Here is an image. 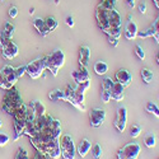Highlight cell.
I'll use <instances>...</instances> for the list:
<instances>
[{
  "label": "cell",
  "instance_id": "cell-35",
  "mask_svg": "<svg viewBox=\"0 0 159 159\" xmlns=\"http://www.w3.org/2000/svg\"><path fill=\"white\" fill-rule=\"evenodd\" d=\"M136 37H139V38H148V37H153V27L150 25V27H149V28H147V30H144V31H139Z\"/></svg>",
  "mask_w": 159,
  "mask_h": 159
},
{
  "label": "cell",
  "instance_id": "cell-32",
  "mask_svg": "<svg viewBox=\"0 0 159 159\" xmlns=\"http://www.w3.org/2000/svg\"><path fill=\"white\" fill-rule=\"evenodd\" d=\"M36 113L31 106H27V111H25V122H34L36 120Z\"/></svg>",
  "mask_w": 159,
  "mask_h": 159
},
{
  "label": "cell",
  "instance_id": "cell-46",
  "mask_svg": "<svg viewBox=\"0 0 159 159\" xmlns=\"http://www.w3.org/2000/svg\"><path fill=\"white\" fill-rule=\"evenodd\" d=\"M138 8H139V11L141 13V14H145V13H147V4L145 3H140L138 5Z\"/></svg>",
  "mask_w": 159,
  "mask_h": 159
},
{
  "label": "cell",
  "instance_id": "cell-11",
  "mask_svg": "<svg viewBox=\"0 0 159 159\" xmlns=\"http://www.w3.org/2000/svg\"><path fill=\"white\" fill-rule=\"evenodd\" d=\"M129 20L125 25V30H124V34L126 37V39L131 41V39H135L136 36H138V32H139V28H138V23L131 18V16L127 17Z\"/></svg>",
  "mask_w": 159,
  "mask_h": 159
},
{
  "label": "cell",
  "instance_id": "cell-21",
  "mask_svg": "<svg viewBox=\"0 0 159 159\" xmlns=\"http://www.w3.org/2000/svg\"><path fill=\"white\" fill-rule=\"evenodd\" d=\"M31 107L33 108V111H34V113H36V116L38 117V116H42V115H45L46 113V107H45V104L41 102V101H38V99H34V101H32L31 102Z\"/></svg>",
  "mask_w": 159,
  "mask_h": 159
},
{
  "label": "cell",
  "instance_id": "cell-42",
  "mask_svg": "<svg viewBox=\"0 0 159 159\" xmlns=\"http://www.w3.org/2000/svg\"><path fill=\"white\" fill-rule=\"evenodd\" d=\"M8 14L10 18H17L18 16V8L17 7H10L9 10H8Z\"/></svg>",
  "mask_w": 159,
  "mask_h": 159
},
{
  "label": "cell",
  "instance_id": "cell-22",
  "mask_svg": "<svg viewBox=\"0 0 159 159\" xmlns=\"http://www.w3.org/2000/svg\"><path fill=\"white\" fill-rule=\"evenodd\" d=\"M93 69H94V71H96L97 75H104L108 71V65H107V62L99 60V61H97V62L94 64Z\"/></svg>",
  "mask_w": 159,
  "mask_h": 159
},
{
  "label": "cell",
  "instance_id": "cell-44",
  "mask_svg": "<svg viewBox=\"0 0 159 159\" xmlns=\"http://www.w3.org/2000/svg\"><path fill=\"white\" fill-rule=\"evenodd\" d=\"M33 159H50V157H48L47 154H45V153H41V152H38V150H37L36 157H34Z\"/></svg>",
  "mask_w": 159,
  "mask_h": 159
},
{
  "label": "cell",
  "instance_id": "cell-43",
  "mask_svg": "<svg viewBox=\"0 0 159 159\" xmlns=\"http://www.w3.org/2000/svg\"><path fill=\"white\" fill-rule=\"evenodd\" d=\"M25 68H27V65H22V66H19V68L16 69V75L18 76V79L25 73Z\"/></svg>",
  "mask_w": 159,
  "mask_h": 159
},
{
  "label": "cell",
  "instance_id": "cell-26",
  "mask_svg": "<svg viewBox=\"0 0 159 159\" xmlns=\"http://www.w3.org/2000/svg\"><path fill=\"white\" fill-rule=\"evenodd\" d=\"M145 110H147L149 113H152V115H154L155 117L159 118V107L154 102H148L147 106H145Z\"/></svg>",
  "mask_w": 159,
  "mask_h": 159
},
{
  "label": "cell",
  "instance_id": "cell-23",
  "mask_svg": "<svg viewBox=\"0 0 159 159\" xmlns=\"http://www.w3.org/2000/svg\"><path fill=\"white\" fill-rule=\"evenodd\" d=\"M140 75H141V78H143V80H144L145 84H150V83L153 82L154 75H153V71H152L150 69H148V68H143L141 71H140Z\"/></svg>",
  "mask_w": 159,
  "mask_h": 159
},
{
  "label": "cell",
  "instance_id": "cell-45",
  "mask_svg": "<svg viewBox=\"0 0 159 159\" xmlns=\"http://www.w3.org/2000/svg\"><path fill=\"white\" fill-rule=\"evenodd\" d=\"M108 42H110L113 47H117V46H118V38H115V37L108 36Z\"/></svg>",
  "mask_w": 159,
  "mask_h": 159
},
{
  "label": "cell",
  "instance_id": "cell-37",
  "mask_svg": "<svg viewBox=\"0 0 159 159\" xmlns=\"http://www.w3.org/2000/svg\"><path fill=\"white\" fill-rule=\"evenodd\" d=\"M11 41V38H9L5 33H4V31H2V32H0V47H4V46H7L9 42Z\"/></svg>",
  "mask_w": 159,
  "mask_h": 159
},
{
  "label": "cell",
  "instance_id": "cell-31",
  "mask_svg": "<svg viewBox=\"0 0 159 159\" xmlns=\"http://www.w3.org/2000/svg\"><path fill=\"white\" fill-rule=\"evenodd\" d=\"M152 27H153V38L155 39L157 43H159V17H157L154 23L152 24Z\"/></svg>",
  "mask_w": 159,
  "mask_h": 159
},
{
  "label": "cell",
  "instance_id": "cell-2",
  "mask_svg": "<svg viewBox=\"0 0 159 159\" xmlns=\"http://www.w3.org/2000/svg\"><path fill=\"white\" fill-rule=\"evenodd\" d=\"M22 104H23V99H22L19 90L16 88V85L8 89L3 98V111L9 115H13L14 111Z\"/></svg>",
  "mask_w": 159,
  "mask_h": 159
},
{
  "label": "cell",
  "instance_id": "cell-8",
  "mask_svg": "<svg viewBox=\"0 0 159 159\" xmlns=\"http://www.w3.org/2000/svg\"><path fill=\"white\" fill-rule=\"evenodd\" d=\"M113 9V8H112ZM108 13H110V8H106L103 4H98L96 8V19H97V24L98 27L104 32L106 30L110 28V23H108Z\"/></svg>",
  "mask_w": 159,
  "mask_h": 159
},
{
  "label": "cell",
  "instance_id": "cell-49",
  "mask_svg": "<svg viewBox=\"0 0 159 159\" xmlns=\"http://www.w3.org/2000/svg\"><path fill=\"white\" fill-rule=\"evenodd\" d=\"M153 3H154V5L157 7V9H159V0H153Z\"/></svg>",
  "mask_w": 159,
  "mask_h": 159
},
{
  "label": "cell",
  "instance_id": "cell-53",
  "mask_svg": "<svg viewBox=\"0 0 159 159\" xmlns=\"http://www.w3.org/2000/svg\"><path fill=\"white\" fill-rule=\"evenodd\" d=\"M59 3H60V0H55V4H56V5H57Z\"/></svg>",
  "mask_w": 159,
  "mask_h": 159
},
{
  "label": "cell",
  "instance_id": "cell-7",
  "mask_svg": "<svg viewBox=\"0 0 159 159\" xmlns=\"http://www.w3.org/2000/svg\"><path fill=\"white\" fill-rule=\"evenodd\" d=\"M45 70H46L45 57H39V59H36L34 61H31L30 64H27V68H25V73L32 79H38L43 74Z\"/></svg>",
  "mask_w": 159,
  "mask_h": 159
},
{
  "label": "cell",
  "instance_id": "cell-36",
  "mask_svg": "<svg viewBox=\"0 0 159 159\" xmlns=\"http://www.w3.org/2000/svg\"><path fill=\"white\" fill-rule=\"evenodd\" d=\"M115 80H112V78H104L103 80H102V89H106V90H110L111 87L113 85Z\"/></svg>",
  "mask_w": 159,
  "mask_h": 159
},
{
  "label": "cell",
  "instance_id": "cell-41",
  "mask_svg": "<svg viewBox=\"0 0 159 159\" xmlns=\"http://www.w3.org/2000/svg\"><path fill=\"white\" fill-rule=\"evenodd\" d=\"M8 141H9V136L5 134V132L0 131V147H4V145H7Z\"/></svg>",
  "mask_w": 159,
  "mask_h": 159
},
{
  "label": "cell",
  "instance_id": "cell-9",
  "mask_svg": "<svg viewBox=\"0 0 159 159\" xmlns=\"http://www.w3.org/2000/svg\"><path fill=\"white\" fill-rule=\"evenodd\" d=\"M126 124H127V110H126V107L121 106V107H118V110H117L113 125L118 132H124L126 129Z\"/></svg>",
  "mask_w": 159,
  "mask_h": 159
},
{
  "label": "cell",
  "instance_id": "cell-15",
  "mask_svg": "<svg viewBox=\"0 0 159 159\" xmlns=\"http://www.w3.org/2000/svg\"><path fill=\"white\" fill-rule=\"evenodd\" d=\"M124 92H125V87L122 84H120L118 82H115L113 85L110 89V93H111V98L117 101V102H121L124 99Z\"/></svg>",
  "mask_w": 159,
  "mask_h": 159
},
{
  "label": "cell",
  "instance_id": "cell-39",
  "mask_svg": "<svg viewBox=\"0 0 159 159\" xmlns=\"http://www.w3.org/2000/svg\"><path fill=\"white\" fill-rule=\"evenodd\" d=\"M101 99L103 103H108L112 98H111V93L110 90H106V89H102V94H101Z\"/></svg>",
  "mask_w": 159,
  "mask_h": 159
},
{
  "label": "cell",
  "instance_id": "cell-5",
  "mask_svg": "<svg viewBox=\"0 0 159 159\" xmlns=\"http://www.w3.org/2000/svg\"><path fill=\"white\" fill-rule=\"evenodd\" d=\"M60 144V150H61V157L64 159H75V150L76 147L74 144V140L70 135L64 134L60 136L59 140Z\"/></svg>",
  "mask_w": 159,
  "mask_h": 159
},
{
  "label": "cell",
  "instance_id": "cell-47",
  "mask_svg": "<svg viewBox=\"0 0 159 159\" xmlns=\"http://www.w3.org/2000/svg\"><path fill=\"white\" fill-rule=\"evenodd\" d=\"M65 22H66V24H68V25H69V27H70V28H71V27H74V18H73L71 16H69V17H66Z\"/></svg>",
  "mask_w": 159,
  "mask_h": 159
},
{
  "label": "cell",
  "instance_id": "cell-30",
  "mask_svg": "<svg viewBox=\"0 0 159 159\" xmlns=\"http://www.w3.org/2000/svg\"><path fill=\"white\" fill-rule=\"evenodd\" d=\"M45 20H46V24H47V27L50 28V31H51V32H54V31L57 28L59 22L56 20V18H55V17H47Z\"/></svg>",
  "mask_w": 159,
  "mask_h": 159
},
{
  "label": "cell",
  "instance_id": "cell-4",
  "mask_svg": "<svg viewBox=\"0 0 159 159\" xmlns=\"http://www.w3.org/2000/svg\"><path fill=\"white\" fill-rule=\"evenodd\" d=\"M84 99H85V94H82L79 92L75 90V87H71V85H68L65 89V101L69 102L70 104H73L75 108H78L79 111H85V103H84Z\"/></svg>",
  "mask_w": 159,
  "mask_h": 159
},
{
  "label": "cell",
  "instance_id": "cell-29",
  "mask_svg": "<svg viewBox=\"0 0 159 159\" xmlns=\"http://www.w3.org/2000/svg\"><path fill=\"white\" fill-rule=\"evenodd\" d=\"M102 154H103V150H102V147L97 143L92 147V155H93L94 159H101L102 158Z\"/></svg>",
  "mask_w": 159,
  "mask_h": 159
},
{
  "label": "cell",
  "instance_id": "cell-14",
  "mask_svg": "<svg viewBox=\"0 0 159 159\" xmlns=\"http://www.w3.org/2000/svg\"><path fill=\"white\" fill-rule=\"evenodd\" d=\"M2 54H3V57L7 59V60H11V59H14L17 55H18V46L10 41L7 46H4L2 48Z\"/></svg>",
  "mask_w": 159,
  "mask_h": 159
},
{
  "label": "cell",
  "instance_id": "cell-55",
  "mask_svg": "<svg viewBox=\"0 0 159 159\" xmlns=\"http://www.w3.org/2000/svg\"><path fill=\"white\" fill-rule=\"evenodd\" d=\"M158 17H159V16H158Z\"/></svg>",
  "mask_w": 159,
  "mask_h": 159
},
{
  "label": "cell",
  "instance_id": "cell-24",
  "mask_svg": "<svg viewBox=\"0 0 159 159\" xmlns=\"http://www.w3.org/2000/svg\"><path fill=\"white\" fill-rule=\"evenodd\" d=\"M48 98L51 101H59V99H62L65 101V90L62 89H55L48 93Z\"/></svg>",
  "mask_w": 159,
  "mask_h": 159
},
{
  "label": "cell",
  "instance_id": "cell-33",
  "mask_svg": "<svg viewBox=\"0 0 159 159\" xmlns=\"http://www.w3.org/2000/svg\"><path fill=\"white\" fill-rule=\"evenodd\" d=\"M141 126L139 125V124H132L131 126H130V135L132 136V138H138L140 134H141Z\"/></svg>",
  "mask_w": 159,
  "mask_h": 159
},
{
  "label": "cell",
  "instance_id": "cell-40",
  "mask_svg": "<svg viewBox=\"0 0 159 159\" xmlns=\"http://www.w3.org/2000/svg\"><path fill=\"white\" fill-rule=\"evenodd\" d=\"M135 54H136V56H138L140 60H144V59H145V51H144V48H143L140 45H136V46H135Z\"/></svg>",
  "mask_w": 159,
  "mask_h": 159
},
{
  "label": "cell",
  "instance_id": "cell-54",
  "mask_svg": "<svg viewBox=\"0 0 159 159\" xmlns=\"http://www.w3.org/2000/svg\"><path fill=\"white\" fill-rule=\"evenodd\" d=\"M3 126V122H2V120H0V127H2Z\"/></svg>",
  "mask_w": 159,
  "mask_h": 159
},
{
  "label": "cell",
  "instance_id": "cell-10",
  "mask_svg": "<svg viewBox=\"0 0 159 159\" xmlns=\"http://www.w3.org/2000/svg\"><path fill=\"white\" fill-rule=\"evenodd\" d=\"M106 120V111L102 108H93L89 112V122L92 127H99Z\"/></svg>",
  "mask_w": 159,
  "mask_h": 159
},
{
  "label": "cell",
  "instance_id": "cell-34",
  "mask_svg": "<svg viewBox=\"0 0 159 159\" xmlns=\"http://www.w3.org/2000/svg\"><path fill=\"white\" fill-rule=\"evenodd\" d=\"M4 33L9 37V38H11L13 37V34H14V31H16V28H14V25H13L10 22H7L5 23V25H4Z\"/></svg>",
  "mask_w": 159,
  "mask_h": 159
},
{
  "label": "cell",
  "instance_id": "cell-48",
  "mask_svg": "<svg viewBox=\"0 0 159 159\" xmlns=\"http://www.w3.org/2000/svg\"><path fill=\"white\" fill-rule=\"evenodd\" d=\"M135 3H136L135 0H126V4H127L130 8H134V7H135Z\"/></svg>",
  "mask_w": 159,
  "mask_h": 159
},
{
  "label": "cell",
  "instance_id": "cell-50",
  "mask_svg": "<svg viewBox=\"0 0 159 159\" xmlns=\"http://www.w3.org/2000/svg\"><path fill=\"white\" fill-rule=\"evenodd\" d=\"M155 60H157V62L159 64V51L157 52V55H155Z\"/></svg>",
  "mask_w": 159,
  "mask_h": 159
},
{
  "label": "cell",
  "instance_id": "cell-52",
  "mask_svg": "<svg viewBox=\"0 0 159 159\" xmlns=\"http://www.w3.org/2000/svg\"><path fill=\"white\" fill-rule=\"evenodd\" d=\"M33 13H34V8H31V9H30V14L32 16V14H33Z\"/></svg>",
  "mask_w": 159,
  "mask_h": 159
},
{
  "label": "cell",
  "instance_id": "cell-17",
  "mask_svg": "<svg viewBox=\"0 0 159 159\" xmlns=\"http://www.w3.org/2000/svg\"><path fill=\"white\" fill-rule=\"evenodd\" d=\"M89 57H90V50L88 46H82L79 48V57H78V62H79V66H88V62H89Z\"/></svg>",
  "mask_w": 159,
  "mask_h": 159
},
{
  "label": "cell",
  "instance_id": "cell-28",
  "mask_svg": "<svg viewBox=\"0 0 159 159\" xmlns=\"http://www.w3.org/2000/svg\"><path fill=\"white\" fill-rule=\"evenodd\" d=\"M104 33L107 36H111V37H115V38L120 39V37H121V27L120 28L118 27H111L107 31H104Z\"/></svg>",
  "mask_w": 159,
  "mask_h": 159
},
{
  "label": "cell",
  "instance_id": "cell-12",
  "mask_svg": "<svg viewBox=\"0 0 159 159\" xmlns=\"http://www.w3.org/2000/svg\"><path fill=\"white\" fill-rule=\"evenodd\" d=\"M71 76L74 79L75 84H80V83H84L87 80H90L88 69L85 68V66H79L78 70H75V71L71 73Z\"/></svg>",
  "mask_w": 159,
  "mask_h": 159
},
{
  "label": "cell",
  "instance_id": "cell-25",
  "mask_svg": "<svg viewBox=\"0 0 159 159\" xmlns=\"http://www.w3.org/2000/svg\"><path fill=\"white\" fill-rule=\"evenodd\" d=\"M155 143H157V139H155V135L153 134V132H149V134L145 135L144 144H145V147H147V148H154Z\"/></svg>",
  "mask_w": 159,
  "mask_h": 159
},
{
  "label": "cell",
  "instance_id": "cell-27",
  "mask_svg": "<svg viewBox=\"0 0 159 159\" xmlns=\"http://www.w3.org/2000/svg\"><path fill=\"white\" fill-rule=\"evenodd\" d=\"M11 87H14V85H11L8 80H7V76H5V74L0 70V88L2 89H5V90H8V89H10Z\"/></svg>",
  "mask_w": 159,
  "mask_h": 159
},
{
  "label": "cell",
  "instance_id": "cell-51",
  "mask_svg": "<svg viewBox=\"0 0 159 159\" xmlns=\"http://www.w3.org/2000/svg\"><path fill=\"white\" fill-rule=\"evenodd\" d=\"M107 2H110V3H111V4H113V5H116L117 0H107Z\"/></svg>",
  "mask_w": 159,
  "mask_h": 159
},
{
  "label": "cell",
  "instance_id": "cell-20",
  "mask_svg": "<svg viewBox=\"0 0 159 159\" xmlns=\"http://www.w3.org/2000/svg\"><path fill=\"white\" fill-rule=\"evenodd\" d=\"M90 149H92V143L88 139H83L80 143L78 144V147H76V152H78V154L80 155L82 158H84L89 153Z\"/></svg>",
  "mask_w": 159,
  "mask_h": 159
},
{
  "label": "cell",
  "instance_id": "cell-3",
  "mask_svg": "<svg viewBox=\"0 0 159 159\" xmlns=\"http://www.w3.org/2000/svg\"><path fill=\"white\" fill-rule=\"evenodd\" d=\"M45 62H46V69L52 73V75L56 76L59 73V69L62 68L65 64V54L62 50H55L52 54L45 55Z\"/></svg>",
  "mask_w": 159,
  "mask_h": 159
},
{
  "label": "cell",
  "instance_id": "cell-19",
  "mask_svg": "<svg viewBox=\"0 0 159 159\" xmlns=\"http://www.w3.org/2000/svg\"><path fill=\"white\" fill-rule=\"evenodd\" d=\"M2 71L7 76V80L11 84V85H16L18 82V76L16 75V68H13L11 65H5L4 68L2 69Z\"/></svg>",
  "mask_w": 159,
  "mask_h": 159
},
{
  "label": "cell",
  "instance_id": "cell-13",
  "mask_svg": "<svg viewBox=\"0 0 159 159\" xmlns=\"http://www.w3.org/2000/svg\"><path fill=\"white\" fill-rule=\"evenodd\" d=\"M115 79L116 82H118L120 84H122L124 87H129L131 84V80H132V75L129 70L126 69H120L118 71H116V75H115Z\"/></svg>",
  "mask_w": 159,
  "mask_h": 159
},
{
  "label": "cell",
  "instance_id": "cell-38",
  "mask_svg": "<svg viewBox=\"0 0 159 159\" xmlns=\"http://www.w3.org/2000/svg\"><path fill=\"white\" fill-rule=\"evenodd\" d=\"M16 159H30L27 150L23 149V148H19L18 152H17V154H16Z\"/></svg>",
  "mask_w": 159,
  "mask_h": 159
},
{
  "label": "cell",
  "instance_id": "cell-1",
  "mask_svg": "<svg viewBox=\"0 0 159 159\" xmlns=\"http://www.w3.org/2000/svg\"><path fill=\"white\" fill-rule=\"evenodd\" d=\"M61 136V122L59 120H54L51 126L42 130L37 136L31 138V143L36 150L47 154L52 159H59L61 157L60 150V140Z\"/></svg>",
  "mask_w": 159,
  "mask_h": 159
},
{
  "label": "cell",
  "instance_id": "cell-6",
  "mask_svg": "<svg viewBox=\"0 0 159 159\" xmlns=\"http://www.w3.org/2000/svg\"><path fill=\"white\" fill-rule=\"evenodd\" d=\"M140 145L138 143H127L117 152V159H138L140 154Z\"/></svg>",
  "mask_w": 159,
  "mask_h": 159
},
{
  "label": "cell",
  "instance_id": "cell-18",
  "mask_svg": "<svg viewBox=\"0 0 159 159\" xmlns=\"http://www.w3.org/2000/svg\"><path fill=\"white\" fill-rule=\"evenodd\" d=\"M108 23H110V28L111 27H121L122 24V20H121V16L120 13L116 10V8L113 9H110V13H108ZM107 31V30H106Z\"/></svg>",
  "mask_w": 159,
  "mask_h": 159
},
{
  "label": "cell",
  "instance_id": "cell-16",
  "mask_svg": "<svg viewBox=\"0 0 159 159\" xmlns=\"http://www.w3.org/2000/svg\"><path fill=\"white\" fill-rule=\"evenodd\" d=\"M32 23H33V27L38 31V33L41 34V36L46 37V36H48V34L51 33V31H50V28L47 27V24H46V20H45V19L36 18V19H33Z\"/></svg>",
  "mask_w": 159,
  "mask_h": 159
}]
</instances>
